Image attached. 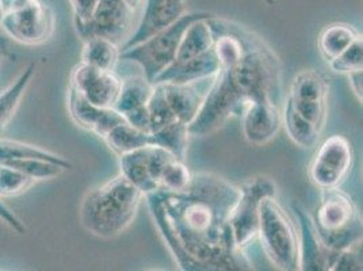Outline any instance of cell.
Returning <instances> with one entry per match:
<instances>
[{"mask_svg":"<svg viewBox=\"0 0 363 271\" xmlns=\"http://www.w3.org/2000/svg\"><path fill=\"white\" fill-rule=\"evenodd\" d=\"M143 198L136 186L120 174L84 196L79 211L80 224L94 236L117 238L133 223Z\"/></svg>","mask_w":363,"mask_h":271,"instance_id":"obj_3","label":"cell"},{"mask_svg":"<svg viewBox=\"0 0 363 271\" xmlns=\"http://www.w3.org/2000/svg\"><path fill=\"white\" fill-rule=\"evenodd\" d=\"M193 174L190 172V170L184 165L183 160L179 159H174L167 165L164 171L162 172L160 177V190L163 192H184L190 182H191Z\"/></svg>","mask_w":363,"mask_h":271,"instance_id":"obj_32","label":"cell"},{"mask_svg":"<svg viewBox=\"0 0 363 271\" xmlns=\"http://www.w3.org/2000/svg\"><path fill=\"white\" fill-rule=\"evenodd\" d=\"M4 13H6L4 4H3V1L0 0V25H1V19H3V16H4Z\"/></svg>","mask_w":363,"mask_h":271,"instance_id":"obj_41","label":"cell"},{"mask_svg":"<svg viewBox=\"0 0 363 271\" xmlns=\"http://www.w3.org/2000/svg\"><path fill=\"white\" fill-rule=\"evenodd\" d=\"M240 187V197L229 217V226L233 243L239 250H244L257 238L259 209L267 197H277V184L270 178L257 177L244 182Z\"/></svg>","mask_w":363,"mask_h":271,"instance_id":"obj_8","label":"cell"},{"mask_svg":"<svg viewBox=\"0 0 363 271\" xmlns=\"http://www.w3.org/2000/svg\"><path fill=\"white\" fill-rule=\"evenodd\" d=\"M35 74V64L30 62L23 68L21 75L16 77V82L10 84L6 90L0 92V135L7 128L10 121L13 120L14 114L21 105L25 92L30 86L31 80Z\"/></svg>","mask_w":363,"mask_h":271,"instance_id":"obj_21","label":"cell"},{"mask_svg":"<svg viewBox=\"0 0 363 271\" xmlns=\"http://www.w3.org/2000/svg\"><path fill=\"white\" fill-rule=\"evenodd\" d=\"M1 1H3V4H4V9H6V10H9V9H10L16 1H18V0H1Z\"/></svg>","mask_w":363,"mask_h":271,"instance_id":"obj_39","label":"cell"},{"mask_svg":"<svg viewBox=\"0 0 363 271\" xmlns=\"http://www.w3.org/2000/svg\"><path fill=\"white\" fill-rule=\"evenodd\" d=\"M125 1H126V3H128L130 7L136 9L137 6L140 4V1H141V0H125Z\"/></svg>","mask_w":363,"mask_h":271,"instance_id":"obj_40","label":"cell"},{"mask_svg":"<svg viewBox=\"0 0 363 271\" xmlns=\"http://www.w3.org/2000/svg\"><path fill=\"white\" fill-rule=\"evenodd\" d=\"M348 84H350V89L352 91V94L357 96V99L362 104L363 101V72L362 70H358V71H352L347 74Z\"/></svg>","mask_w":363,"mask_h":271,"instance_id":"obj_37","label":"cell"},{"mask_svg":"<svg viewBox=\"0 0 363 271\" xmlns=\"http://www.w3.org/2000/svg\"><path fill=\"white\" fill-rule=\"evenodd\" d=\"M196 83H160L167 104L171 107L177 120L190 125L202 107L205 96L208 94L202 92Z\"/></svg>","mask_w":363,"mask_h":271,"instance_id":"obj_18","label":"cell"},{"mask_svg":"<svg viewBox=\"0 0 363 271\" xmlns=\"http://www.w3.org/2000/svg\"><path fill=\"white\" fill-rule=\"evenodd\" d=\"M6 35L21 45L46 44L56 29L53 10L41 0H18L1 19Z\"/></svg>","mask_w":363,"mask_h":271,"instance_id":"obj_7","label":"cell"},{"mask_svg":"<svg viewBox=\"0 0 363 271\" xmlns=\"http://www.w3.org/2000/svg\"><path fill=\"white\" fill-rule=\"evenodd\" d=\"M257 238L274 266L284 271L300 270L298 231L277 197H267L260 204Z\"/></svg>","mask_w":363,"mask_h":271,"instance_id":"obj_5","label":"cell"},{"mask_svg":"<svg viewBox=\"0 0 363 271\" xmlns=\"http://www.w3.org/2000/svg\"><path fill=\"white\" fill-rule=\"evenodd\" d=\"M186 14V0H145L135 33L120 46L121 50L138 45L174 25Z\"/></svg>","mask_w":363,"mask_h":271,"instance_id":"obj_14","label":"cell"},{"mask_svg":"<svg viewBox=\"0 0 363 271\" xmlns=\"http://www.w3.org/2000/svg\"><path fill=\"white\" fill-rule=\"evenodd\" d=\"M330 68L336 74L347 75L352 71L362 70L363 67V40L362 35L357 38L345 52H342L337 57L328 61Z\"/></svg>","mask_w":363,"mask_h":271,"instance_id":"obj_33","label":"cell"},{"mask_svg":"<svg viewBox=\"0 0 363 271\" xmlns=\"http://www.w3.org/2000/svg\"><path fill=\"white\" fill-rule=\"evenodd\" d=\"M68 110L71 118L79 128L101 138L107 135L114 126L125 122V118L117 110L92 105L74 87H69L68 92Z\"/></svg>","mask_w":363,"mask_h":271,"instance_id":"obj_16","label":"cell"},{"mask_svg":"<svg viewBox=\"0 0 363 271\" xmlns=\"http://www.w3.org/2000/svg\"><path fill=\"white\" fill-rule=\"evenodd\" d=\"M102 140L117 156L152 145L151 133L133 128L126 121L114 126Z\"/></svg>","mask_w":363,"mask_h":271,"instance_id":"obj_23","label":"cell"},{"mask_svg":"<svg viewBox=\"0 0 363 271\" xmlns=\"http://www.w3.org/2000/svg\"><path fill=\"white\" fill-rule=\"evenodd\" d=\"M122 79L114 71H105L79 62L71 72V87L92 105L113 109L121 89Z\"/></svg>","mask_w":363,"mask_h":271,"instance_id":"obj_11","label":"cell"},{"mask_svg":"<svg viewBox=\"0 0 363 271\" xmlns=\"http://www.w3.org/2000/svg\"><path fill=\"white\" fill-rule=\"evenodd\" d=\"M118 157L122 175L132 184H135L144 196L159 192L157 184L153 182L148 171L147 147L128 152Z\"/></svg>","mask_w":363,"mask_h":271,"instance_id":"obj_20","label":"cell"},{"mask_svg":"<svg viewBox=\"0 0 363 271\" xmlns=\"http://www.w3.org/2000/svg\"><path fill=\"white\" fill-rule=\"evenodd\" d=\"M242 135L254 145H264L278 135L282 126L279 106L272 102H251L242 109Z\"/></svg>","mask_w":363,"mask_h":271,"instance_id":"obj_15","label":"cell"},{"mask_svg":"<svg viewBox=\"0 0 363 271\" xmlns=\"http://www.w3.org/2000/svg\"><path fill=\"white\" fill-rule=\"evenodd\" d=\"M0 221L18 235L26 233V226L22 223V220L3 202L1 198H0Z\"/></svg>","mask_w":363,"mask_h":271,"instance_id":"obj_36","label":"cell"},{"mask_svg":"<svg viewBox=\"0 0 363 271\" xmlns=\"http://www.w3.org/2000/svg\"><path fill=\"white\" fill-rule=\"evenodd\" d=\"M211 16L212 14L209 13H186L166 31L157 33L138 45L121 50L120 60L130 61L140 65L144 76L153 83L156 77L175 61L186 29L194 21Z\"/></svg>","mask_w":363,"mask_h":271,"instance_id":"obj_6","label":"cell"},{"mask_svg":"<svg viewBox=\"0 0 363 271\" xmlns=\"http://www.w3.org/2000/svg\"><path fill=\"white\" fill-rule=\"evenodd\" d=\"M148 111H150V128L151 133L159 132L160 129L166 128L167 125L177 121L175 114L172 113L171 107L167 104L164 91L160 83L153 84V92L151 99L148 101Z\"/></svg>","mask_w":363,"mask_h":271,"instance_id":"obj_30","label":"cell"},{"mask_svg":"<svg viewBox=\"0 0 363 271\" xmlns=\"http://www.w3.org/2000/svg\"><path fill=\"white\" fill-rule=\"evenodd\" d=\"M354 162L352 144L346 136L328 137L309 167V179L321 190L339 187L347 178Z\"/></svg>","mask_w":363,"mask_h":271,"instance_id":"obj_9","label":"cell"},{"mask_svg":"<svg viewBox=\"0 0 363 271\" xmlns=\"http://www.w3.org/2000/svg\"><path fill=\"white\" fill-rule=\"evenodd\" d=\"M291 209L300 226V270L333 271L339 251L327 248L318 236L312 216L297 201L291 202Z\"/></svg>","mask_w":363,"mask_h":271,"instance_id":"obj_13","label":"cell"},{"mask_svg":"<svg viewBox=\"0 0 363 271\" xmlns=\"http://www.w3.org/2000/svg\"><path fill=\"white\" fill-rule=\"evenodd\" d=\"M1 60H3V59H1V57H0V64H1Z\"/></svg>","mask_w":363,"mask_h":271,"instance_id":"obj_42","label":"cell"},{"mask_svg":"<svg viewBox=\"0 0 363 271\" xmlns=\"http://www.w3.org/2000/svg\"><path fill=\"white\" fill-rule=\"evenodd\" d=\"M282 123H285L286 132L291 141L305 150L313 148L318 144L320 135L323 132L313 123L305 120L289 99L282 113Z\"/></svg>","mask_w":363,"mask_h":271,"instance_id":"obj_25","label":"cell"},{"mask_svg":"<svg viewBox=\"0 0 363 271\" xmlns=\"http://www.w3.org/2000/svg\"><path fill=\"white\" fill-rule=\"evenodd\" d=\"M221 64L214 52L211 49L197 57L182 62H172L160 75L156 77L155 83H196L214 77L220 72Z\"/></svg>","mask_w":363,"mask_h":271,"instance_id":"obj_17","label":"cell"},{"mask_svg":"<svg viewBox=\"0 0 363 271\" xmlns=\"http://www.w3.org/2000/svg\"><path fill=\"white\" fill-rule=\"evenodd\" d=\"M0 57H13L10 38L7 35H0Z\"/></svg>","mask_w":363,"mask_h":271,"instance_id":"obj_38","label":"cell"},{"mask_svg":"<svg viewBox=\"0 0 363 271\" xmlns=\"http://www.w3.org/2000/svg\"><path fill=\"white\" fill-rule=\"evenodd\" d=\"M1 165L14 167L35 182L57 178L62 172L67 171V168H64L60 165L44 160V159H18V160L4 162Z\"/></svg>","mask_w":363,"mask_h":271,"instance_id":"obj_29","label":"cell"},{"mask_svg":"<svg viewBox=\"0 0 363 271\" xmlns=\"http://www.w3.org/2000/svg\"><path fill=\"white\" fill-rule=\"evenodd\" d=\"M189 137V125L177 120L159 132L151 133L152 145H159L184 162L187 156Z\"/></svg>","mask_w":363,"mask_h":271,"instance_id":"obj_28","label":"cell"},{"mask_svg":"<svg viewBox=\"0 0 363 271\" xmlns=\"http://www.w3.org/2000/svg\"><path fill=\"white\" fill-rule=\"evenodd\" d=\"M208 19L209 16L197 19L186 29L174 62L190 60L212 49L214 33Z\"/></svg>","mask_w":363,"mask_h":271,"instance_id":"obj_19","label":"cell"},{"mask_svg":"<svg viewBox=\"0 0 363 271\" xmlns=\"http://www.w3.org/2000/svg\"><path fill=\"white\" fill-rule=\"evenodd\" d=\"M147 198L152 217L182 270H251L239 250L229 217L240 187L208 174H193L184 192H155Z\"/></svg>","mask_w":363,"mask_h":271,"instance_id":"obj_1","label":"cell"},{"mask_svg":"<svg viewBox=\"0 0 363 271\" xmlns=\"http://www.w3.org/2000/svg\"><path fill=\"white\" fill-rule=\"evenodd\" d=\"M18 159H44L69 170L71 163L60 155L46 151L40 147L30 145L22 141L0 138V163L18 160Z\"/></svg>","mask_w":363,"mask_h":271,"instance_id":"obj_27","label":"cell"},{"mask_svg":"<svg viewBox=\"0 0 363 271\" xmlns=\"http://www.w3.org/2000/svg\"><path fill=\"white\" fill-rule=\"evenodd\" d=\"M35 183L14 167L0 163V198H13L28 192Z\"/></svg>","mask_w":363,"mask_h":271,"instance_id":"obj_31","label":"cell"},{"mask_svg":"<svg viewBox=\"0 0 363 271\" xmlns=\"http://www.w3.org/2000/svg\"><path fill=\"white\" fill-rule=\"evenodd\" d=\"M362 34L348 23H333L324 28L318 37V49L325 60L331 61L345 52Z\"/></svg>","mask_w":363,"mask_h":271,"instance_id":"obj_22","label":"cell"},{"mask_svg":"<svg viewBox=\"0 0 363 271\" xmlns=\"http://www.w3.org/2000/svg\"><path fill=\"white\" fill-rule=\"evenodd\" d=\"M153 92V83L145 76H132L122 80L121 89L118 92L117 101L113 106L120 114H123L138 106L148 104Z\"/></svg>","mask_w":363,"mask_h":271,"instance_id":"obj_26","label":"cell"},{"mask_svg":"<svg viewBox=\"0 0 363 271\" xmlns=\"http://www.w3.org/2000/svg\"><path fill=\"white\" fill-rule=\"evenodd\" d=\"M98 1L99 0H69L74 11V22L77 35H80L90 23L91 18L98 6Z\"/></svg>","mask_w":363,"mask_h":271,"instance_id":"obj_34","label":"cell"},{"mask_svg":"<svg viewBox=\"0 0 363 271\" xmlns=\"http://www.w3.org/2000/svg\"><path fill=\"white\" fill-rule=\"evenodd\" d=\"M122 117L125 121L132 125L133 128L140 129L143 132L151 133V128H150V111H148V106H138L136 109H132L126 113L122 114Z\"/></svg>","mask_w":363,"mask_h":271,"instance_id":"obj_35","label":"cell"},{"mask_svg":"<svg viewBox=\"0 0 363 271\" xmlns=\"http://www.w3.org/2000/svg\"><path fill=\"white\" fill-rule=\"evenodd\" d=\"M83 43L84 46L82 50V62L105 71L116 70L121 55L118 44L104 37H91Z\"/></svg>","mask_w":363,"mask_h":271,"instance_id":"obj_24","label":"cell"},{"mask_svg":"<svg viewBox=\"0 0 363 271\" xmlns=\"http://www.w3.org/2000/svg\"><path fill=\"white\" fill-rule=\"evenodd\" d=\"M135 9L125 0H99L90 23L79 35L83 41L91 37H104L120 45L130 31Z\"/></svg>","mask_w":363,"mask_h":271,"instance_id":"obj_12","label":"cell"},{"mask_svg":"<svg viewBox=\"0 0 363 271\" xmlns=\"http://www.w3.org/2000/svg\"><path fill=\"white\" fill-rule=\"evenodd\" d=\"M321 243L333 251H342L362 241V217L352 198L339 187L323 190L315 217H312Z\"/></svg>","mask_w":363,"mask_h":271,"instance_id":"obj_4","label":"cell"},{"mask_svg":"<svg viewBox=\"0 0 363 271\" xmlns=\"http://www.w3.org/2000/svg\"><path fill=\"white\" fill-rule=\"evenodd\" d=\"M242 59L214 76L196 120L189 125L190 136H209L229 118L240 116L251 102L282 99V65L275 52L254 31L245 28Z\"/></svg>","mask_w":363,"mask_h":271,"instance_id":"obj_2","label":"cell"},{"mask_svg":"<svg viewBox=\"0 0 363 271\" xmlns=\"http://www.w3.org/2000/svg\"><path fill=\"white\" fill-rule=\"evenodd\" d=\"M289 101L305 120L320 131L324 129L328 113V83L313 70H303L293 79Z\"/></svg>","mask_w":363,"mask_h":271,"instance_id":"obj_10","label":"cell"}]
</instances>
